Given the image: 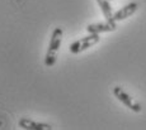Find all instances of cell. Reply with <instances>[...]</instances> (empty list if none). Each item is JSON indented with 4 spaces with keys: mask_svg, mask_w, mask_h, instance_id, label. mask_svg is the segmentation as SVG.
Listing matches in <instances>:
<instances>
[{
    "mask_svg": "<svg viewBox=\"0 0 146 130\" xmlns=\"http://www.w3.org/2000/svg\"><path fill=\"white\" fill-rule=\"evenodd\" d=\"M137 8H139V4L137 3H128V4H126L125 7H122L119 10H117L116 13L113 14V20L114 22H119V20H125V19L130 18L132 14H135L137 10Z\"/></svg>",
    "mask_w": 146,
    "mask_h": 130,
    "instance_id": "5",
    "label": "cell"
},
{
    "mask_svg": "<svg viewBox=\"0 0 146 130\" xmlns=\"http://www.w3.org/2000/svg\"><path fill=\"white\" fill-rule=\"evenodd\" d=\"M117 22L114 20H107L103 23H94V24H89L86 27V32L88 33H97V34H102V33H108V32H113L117 28Z\"/></svg>",
    "mask_w": 146,
    "mask_h": 130,
    "instance_id": "4",
    "label": "cell"
},
{
    "mask_svg": "<svg viewBox=\"0 0 146 130\" xmlns=\"http://www.w3.org/2000/svg\"><path fill=\"white\" fill-rule=\"evenodd\" d=\"M100 41V34H97V33H89L86 37H83L80 39L75 41L74 43L70 44L69 49L72 54H78L81 53V52L89 49L90 47L95 46L97 43H99Z\"/></svg>",
    "mask_w": 146,
    "mask_h": 130,
    "instance_id": "2",
    "label": "cell"
},
{
    "mask_svg": "<svg viewBox=\"0 0 146 130\" xmlns=\"http://www.w3.org/2000/svg\"><path fill=\"white\" fill-rule=\"evenodd\" d=\"M62 35H64V30L61 27H56L53 29L51 34V39H50V43H48V48H47L46 56H44V65L47 67H52L56 63L57 52L60 49L61 42H62Z\"/></svg>",
    "mask_w": 146,
    "mask_h": 130,
    "instance_id": "1",
    "label": "cell"
},
{
    "mask_svg": "<svg viewBox=\"0 0 146 130\" xmlns=\"http://www.w3.org/2000/svg\"><path fill=\"white\" fill-rule=\"evenodd\" d=\"M18 125L21 126L22 129L26 130H50L52 129V126L50 124L46 123H38V121L31 120L28 118H22L21 120L18 121Z\"/></svg>",
    "mask_w": 146,
    "mask_h": 130,
    "instance_id": "6",
    "label": "cell"
},
{
    "mask_svg": "<svg viewBox=\"0 0 146 130\" xmlns=\"http://www.w3.org/2000/svg\"><path fill=\"white\" fill-rule=\"evenodd\" d=\"M113 95L117 97V100L121 101L123 105H126L130 110H132V111H135V112L141 111V109H142L141 105H140L137 101H135L122 87H119V86L113 87Z\"/></svg>",
    "mask_w": 146,
    "mask_h": 130,
    "instance_id": "3",
    "label": "cell"
},
{
    "mask_svg": "<svg viewBox=\"0 0 146 130\" xmlns=\"http://www.w3.org/2000/svg\"><path fill=\"white\" fill-rule=\"evenodd\" d=\"M97 3L107 20H113L114 13L112 12V7H111V4H109V0H97Z\"/></svg>",
    "mask_w": 146,
    "mask_h": 130,
    "instance_id": "7",
    "label": "cell"
},
{
    "mask_svg": "<svg viewBox=\"0 0 146 130\" xmlns=\"http://www.w3.org/2000/svg\"><path fill=\"white\" fill-rule=\"evenodd\" d=\"M109 1H111V0H109Z\"/></svg>",
    "mask_w": 146,
    "mask_h": 130,
    "instance_id": "8",
    "label": "cell"
}]
</instances>
